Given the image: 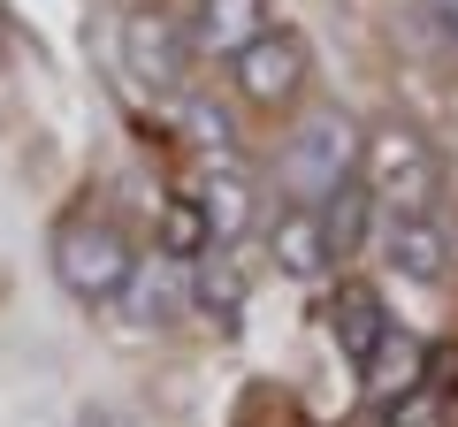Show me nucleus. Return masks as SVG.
Wrapping results in <instances>:
<instances>
[{"mask_svg": "<svg viewBox=\"0 0 458 427\" xmlns=\"http://www.w3.org/2000/svg\"><path fill=\"white\" fill-rule=\"evenodd\" d=\"M47 252H54V282H62L77 306H114V297L131 290V275H138V245L114 230L107 214H69Z\"/></svg>", "mask_w": 458, "mask_h": 427, "instance_id": "f257e3e1", "label": "nucleus"}, {"mask_svg": "<svg viewBox=\"0 0 458 427\" xmlns=\"http://www.w3.org/2000/svg\"><path fill=\"white\" fill-rule=\"evenodd\" d=\"M360 153H367L360 122L344 115V107H313L283 138V191H291V206H328L344 183L360 176Z\"/></svg>", "mask_w": 458, "mask_h": 427, "instance_id": "f03ea898", "label": "nucleus"}, {"mask_svg": "<svg viewBox=\"0 0 458 427\" xmlns=\"http://www.w3.org/2000/svg\"><path fill=\"white\" fill-rule=\"evenodd\" d=\"M360 183L375 191L382 214H428L436 191H443V153L412 122H382L360 153Z\"/></svg>", "mask_w": 458, "mask_h": 427, "instance_id": "7ed1b4c3", "label": "nucleus"}, {"mask_svg": "<svg viewBox=\"0 0 458 427\" xmlns=\"http://www.w3.org/2000/svg\"><path fill=\"white\" fill-rule=\"evenodd\" d=\"M229 77H237V92H245V107H260V115H283L298 92L313 84V46L306 31H291V23H276V31H260L237 62H229Z\"/></svg>", "mask_w": 458, "mask_h": 427, "instance_id": "20e7f679", "label": "nucleus"}, {"mask_svg": "<svg viewBox=\"0 0 458 427\" xmlns=\"http://www.w3.org/2000/svg\"><path fill=\"white\" fill-rule=\"evenodd\" d=\"M191 31L183 23H168V16H153V8H138L131 23H123V69H131L138 84H146L153 99H168V92H183V69H191Z\"/></svg>", "mask_w": 458, "mask_h": 427, "instance_id": "39448f33", "label": "nucleus"}, {"mask_svg": "<svg viewBox=\"0 0 458 427\" xmlns=\"http://www.w3.org/2000/svg\"><path fill=\"white\" fill-rule=\"evenodd\" d=\"M191 46L214 62H237L260 31H276V0H191Z\"/></svg>", "mask_w": 458, "mask_h": 427, "instance_id": "423d86ee", "label": "nucleus"}, {"mask_svg": "<svg viewBox=\"0 0 458 427\" xmlns=\"http://www.w3.org/2000/svg\"><path fill=\"white\" fill-rule=\"evenodd\" d=\"M321 321H328V336H336V351H344L352 366H367L382 344H390V329H397L375 282H336V297H328Z\"/></svg>", "mask_w": 458, "mask_h": 427, "instance_id": "0eeeda50", "label": "nucleus"}, {"mask_svg": "<svg viewBox=\"0 0 458 427\" xmlns=\"http://www.w3.org/2000/svg\"><path fill=\"white\" fill-rule=\"evenodd\" d=\"M267 260H276V275H291V282H321L328 267H336L321 206H283L276 230H267Z\"/></svg>", "mask_w": 458, "mask_h": 427, "instance_id": "6e6552de", "label": "nucleus"}, {"mask_svg": "<svg viewBox=\"0 0 458 427\" xmlns=\"http://www.w3.org/2000/svg\"><path fill=\"white\" fill-rule=\"evenodd\" d=\"M382 260L405 282H443L451 275V237L436 214H382Z\"/></svg>", "mask_w": 458, "mask_h": 427, "instance_id": "1a4fd4ad", "label": "nucleus"}, {"mask_svg": "<svg viewBox=\"0 0 458 427\" xmlns=\"http://www.w3.org/2000/svg\"><path fill=\"white\" fill-rule=\"evenodd\" d=\"M123 297H131V321H138V329H168L183 306H199V267L176 260V252H153V267H138Z\"/></svg>", "mask_w": 458, "mask_h": 427, "instance_id": "9d476101", "label": "nucleus"}, {"mask_svg": "<svg viewBox=\"0 0 458 427\" xmlns=\"http://www.w3.org/2000/svg\"><path fill=\"white\" fill-rule=\"evenodd\" d=\"M191 198L207 206V230H214V245H237V237L252 230V176L237 161H214L207 176L191 183Z\"/></svg>", "mask_w": 458, "mask_h": 427, "instance_id": "9b49d317", "label": "nucleus"}, {"mask_svg": "<svg viewBox=\"0 0 458 427\" xmlns=\"http://www.w3.org/2000/svg\"><path fill=\"white\" fill-rule=\"evenodd\" d=\"M367 374V397L375 405H397V397H420V381H428V344L412 329H390V344L375 351V359L360 366Z\"/></svg>", "mask_w": 458, "mask_h": 427, "instance_id": "f8f14e48", "label": "nucleus"}, {"mask_svg": "<svg viewBox=\"0 0 458 427\" xmlns=\"http://www.w3.org/2000/svg\"><path fill=\"white\" fill-rule=\"evenodd\" d=\"M161 252H176V260H199V252H214V230H207V206H199L191 191L161 198V237H153Z\"/></svg>", "mask_w": 458, "mask_h": 427, "instance_id": "ddd939ff", "label": "nucleus"}, {"mask_svg": "<svg viewBox=\"0 0 458 427\" xmlns=\"http://www.w3.org/2000/svg\"><path fill=\"white\" fill-rule=\"evenodd\" d=\"M375 214H382V206H375V191H367L360 176H352V183H344V191L321 206V222H328V245H336V260L367 245V222H375Z\"/></svg>", "mask_w": 458, "mask_h": 427, "instance_id": "4468645a", "label": "nucleus"}, {"mask_svg": "<svg viewBox=\"0 0 458 427\" xmlns=\"http://www.w3.org/2000/svg\"><path fill=\"white\" fill-rule=\"evenodd\" d=\"M199 313H207V321H237V297H245V282H237V267H229V245H214V252H199Z\"/></svg>", "mask_w": 458, "mask_h": 427, "instance_id": "2eb2a0df", "label": "nucleus"}, {"mask_svg": "<svg viewBox=\"0 0 458 427\" xmlns=\"http://www.w3.org/2000/svg\"><path fill=\"white\" fill-rule=\"evenodd\" d=\"M183 138H191L207 161H237V130H229V115L207 107V99H183Z\"/></svg>", "mask_w": 458, "mask_h": 427, "instance_id": "dca6fc26", "label": "nucleus"}, {"mask_svg": "<svg viewBox=\"0 0 458 427\" xmlns=\"http://www.w3.org/2000/svg\"><path fill=\"white\" fill-rule=\"evenodd\" d=\"M382 427H443V412L428 397H397V405H382Z\"/></svg>", "mask_w": 458, "mask_h": 427, "instance_id": "f3484780", "label": "nucleus"}, {"mask_svg": "<svg viewBox=\"0 0 458 427\" xmlns=\"http://www.w3.org/2000/svg\"><path fill=\"white\" fill-rule=\"evenodd\" d=\"M69 427H138V420H131L123 405H84V412H77Z\"/></svg>", "mask_w": 458, "mask_h": 427, "instance_id": "a211bd4d", "label": "nucleus"}]
</instances>
